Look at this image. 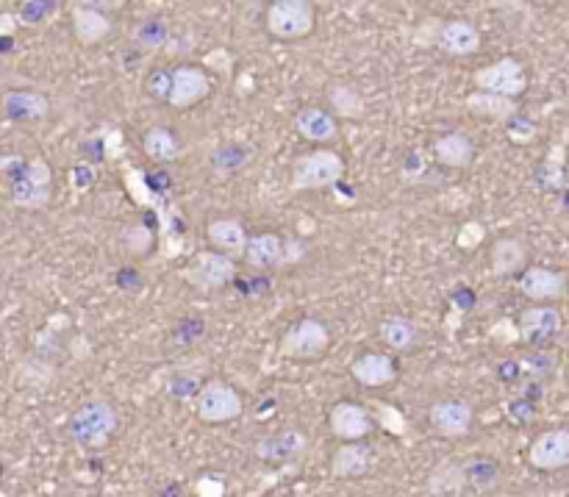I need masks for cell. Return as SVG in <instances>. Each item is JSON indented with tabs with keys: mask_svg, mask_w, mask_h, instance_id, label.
I'll list each match as a JSON object with an SVG mask.
<instances>
[{
	"mask_svg": "<svg viewBox=\"0 0 569 497\" xmlns=\"http://www.w3.org/2000/svg\"><path fill=\"white\" fill-rule=\"evenodd\" d=\"M350 375L367 389L392 384L397 378V364L389 353H361L359 359L350 364Z\"/></svg>",
	"mask_w": 569,
	"mask_h": 497,
	"instance_id": "cell-20",
	"label": "cell"
},
{
	"mask_svg": "<svg viewBox=\"0 0 569 497\" xmlns=\"http://www.w3.org/2000/svg\"><path fill=\"white\" fill-rule=\"evenodd\" d=\"M506 137L514 142V145H531L533 139H536V123H533L531 117H525V114H517L514 120H508L506 123Z\"/></svg>",
	"mask_w": 569,
	"mask_h": 497,
	"instance_id": "cell-36",
	"label": "cell"
},
{
	"mask_svg": "<svg viewBox=\"0 0 569 497\" xmlns=\"http://www.w3.org/2000/svg\"><path fill=\"white\" fill-rule=\"evenodd\" d=\"M70 17H73V37L87 48H95V45L112 37V17L100 12L98 3H75V6H70Z\"/></svg>",
	"mask_w": 569,
	"mask_h": 497,
	"instance_id": "cell-15",
	"label": "cell"
},
{
	"mask_svg": "<svg viewBox=\"0 0 569 497\" xmlns=\"http://www.w3.org/2000/svg\"><path fill=\"white\" fill-rule=\"evenodd\" d=\"M564 148H567V145H561V142L553 145L547 162L542 164V170H539V184L545 189L564 187Z\"/></svg>",
	"mask_w": 569,
	"mask_h": 497,
	"instance_id": "cell-34",
	"label": "cell"
},
{
	"mask_svg": "<svg viewBox=\"0 0 569 497\" xmlns=\"http://www.w3.org/2000/svg\"><path fill=\"white\" fill-rule=\"evenodd\" d=\"M522 298L533 300V303H553L567 295V275L561 270H550V267H528L520 275Z\"/></svg>",
	"mask_w": 569,
	"mask_h": 497,
	"instance_id": "cell-14",
	"label": "cell"
},
{
	"mask_svg": "<svg viewBox=\"0 0 569 497\" xmlns=\"http://www.w3.org/2000/svg\"><path fill=\"white\" fill-rule=\"evenodd\" d=\"M431 428L445 439H461L472 431L475 425V409L467 400H439L428 411Z\"/></svg>",
	"mask_w": 569,
	"mask_h": 497,
	"instance_id": "cell-13",
	"label": "cell"
},
{
	"mask_svg": "<svg viewBox=\"0 0 569 497\" xmlns=\"http://www.w3.org/2000/svg\"><path fill=\"white\" fill-rule=\"evenodd\" d=\"M345 159L331 148H317L303 153L292 164V192H317V189L336 187L345 178Z\"/></svg>",
	"mask_w": 569,
	"mask_h": 497,
	"instance_id": "cell-2",
	"label": "cell"
},
{
	"mask_svg": "<svg viewBox=\"0 0 569 497\" xmlns=\"http://www.w3.org/2000/svg\"><path fill=\"white\" fill-rule=\"evenodd\" d=\"M483 239H486V228H483L481 223H467L461 231H458L456 245L461 250H472L478 248Z\"/></svg>",
	"mask_w": 569,
	"mask_h": 497,
	"instance_id": "cell-38",
	"label": "cell"
},
{
	"mask_svg": "<svg viewBox=\"0 0 569 497\" xmlns=\"http://www.w3.org/2000/svg\"><path fill=\"white\" fill-rule=\"evenodd\" d=\"M295 131L311 145H331L339 139L336 114L325 112L320 106H303L295 114Z\"/></svg>",
	"mask_w": 569,
	"mask_h": 497,
	"instance_id": "cell-18",
	"label": "cell"
},
{
	"mask_svg": "<svg viewBox=\"0 0 569 497\" xmlns=\"http://www.w3.org/2000/svg\"><path fill=\"white\" fill-rule=\"evenodd\" d=\"M436 48L445 50L447 56H456V59L475 56L481 50V31L470 20H445Z\"/></svg>",
	"mask_w": 569,
	"mask_h": 497,
	"instance_id": "cell-19",
	"label": "cell"
},
{
	"mask_svg": "<svg viewBox=\"0 0 569 497\" xmlns=\"http://www.w3.org/2000/svg\"><path fill=\"white\" fill-rule=\"evenodd\" d=\"M372 467V450L364 442H345L342 448H336L331 456L328 473L331 478L347 481V478H361Z\"/></svg>",
	"mask_w": 569,
	"mask_h": 497,
	"instance_id": "cell-23",
	"label": "cell"
},
{
	"mask_svg": "<svg viewBox=\"0 0 569 497\" xmlns=\"http://www.w3.org/2000/svg\"><path fill=\"white\" fill-rule=\"evenodd\" d=\"M131 39L137 42L139 48L145 50H161L167 42H170V25L164 17H148L131 31Z\"/></svg>",
	"mask_w": 569,
	"mask_h": 497,
	"instance_id": "cell-31",
	"label": "cell"
},
{
	"mask_svg": "<svg viewBox=\"0 0 569 497\" xmlns=\"http://www.w3.org/2000/svg\"><path fill=\"white\" fill-rule=\"evenodd\" d=\"M203 64L211 67V70H217V73H223L225 78H231V73H234V56H231V50L225 48L209 50V53L203 56Z\"/></svg>",
	"mask_w": 569,
	"mask_h": 497,
	"instance_id": "cell-37",
	"label": "cell"
},
{
	"mask_svg": "<svg viewBox=\"0 0 569 497\" xmlns=\"http://www.w3.org/2000/svg\"><path fill=\"white\" fill-rule=\"evenodd\" d=\"M378 336H381V342H384L386 348L392 350H400V353H406V350H414L420 345V328L414 320L409 317H403V314H392V317H386L384 323L378 325Z\"/></svg>",
	"mask_w": 569,
	"mask_h": 497,
	"instance_id": "cell-27",
	"label": "cell"
},
{
	"mask_svg": "<svg viewBox=\"0 0 569 497\" xmlns=\"http://www.w3.org/2000/svg\"><path fill=\"white\" fill-rule=\"evenodd\" d=\"M464 470H467V484L478 492H489L500 484V467L492 459H483V456L467 459Z\"/></svg>",
	"mask_w": 569,
	"mask_h": 497,
	"instance_id": "cell-32",
	"label": "cell"
},
{
	"mask_svg": "<svg viewBox=\"0 0 569 497\" xmlns=\"http://www.w3.org/2000/svg\"><path fill=\"white\" fill-rule=\"evenodd\" d=\"M561 145H567V148H569V125H567V128H564V134H561Z\"/></svg>",
	"mask_w": 569,
	"mask_h": 497,
	"instance_id": "cell-42",
	"label": "cell"
},
{
	"mask_svg": "<svg viewBox=\"0 0 569 497\" xmlns=\"http://www.w3.org/2000/svg\"><path fill=\"white\" fill-rule=\"evenodd\" d=\"M492 275L511 278L525 267V245L517 237H500L492 242Z\"/></svg>",
	"mask_w": 569,
	"mask_h": 497,
	"instance_id": "cell-28",
	"label": "cell"
},
{
	"mask_svg": "<svg viewBox=\"0 0 569 497\" xmlns=\"http://www.w3.org/2000/svg\"><path fill=\"white\" fill-rule=\"evenodd\" d=\"M120 428V414L106 400H89L70 414L67 434L78 448L100 450L106 448Z\"/></svg>",
	"mask_w": 569,
	"mask_h": 497,
	"instance_id": "cell-1",
	"label": "cell"
},
{
	"mask_svg": "<svg viewBox=\"0 0 569 497\" xmlns=\"http://www.w3.org/2000/svg\"><path fill=\"white\" fill-rule=\"evenodd\" d=\"M520 342L525 345H542L561 331L564 317L556 306H531L520 314Z\"/></svg>",
	"mask_w": 569,
	"mask_h": 497,
	"instance_id": "cell-16",
	"label": "cell"
},
{
	"mask_svg": "<svg viewBox=\"0 0 569 497\" xmlns=\"http://www.w3.org/2000/svg\"><path fill=\"white\" fill-rule=\"evenodd\" d=\"M303 256H306V242L303 239H289L286 242L284 264H297V261H303Z\"/></svg>",
	"mask_w": 569,
	"mask_h": 497,
	"instance_id": "cell-41",
	"label": "cell"
},
{
	"mask_svg": "<svg viewBox=\"0 0 569 497\" xmlns=\"http://www.w3.org/2000/svg\"><path fill=\"white\" fill-rule=\"evenodd\" d=\"M528 461L542 473H556L569 467V428L542 431L528 448Z\"/></svg>",
	"mask_w": 569,
	"mask_h": 497,
	"instance_id": "cell-11",
	"label": "cell"
},
{
	"mask_svg": "<svg viewBox=\"0 0 569 497\" xmlns=\"http://www.w3.org/2000/svg\"><path fill=\"white\" fill-rule=\"evenodd\" d=\"M433 159L447 170H467L475 162V142L467 134H445L433 142Z\"/></svg>",
	"mask_w": 569,
	"mask_h": 497,
	"instance_id": "cell-24",
	"label": "cell"
},
{
	"mask_svg": "<svg viewBox=\"0 0 569 497\" xmlns=\"http://www.w3.org/2000/svg\"><path fill=\"white\" fill-rule=\"evenodd\" d=\"M286 242L273 231H261L253 234L245 248V264L253 270H273V267H284Z\"/></svg>",
	"mask_w": 569,
	"mask_h": 497,
	"instance_id": "cell-22",
	"label": "cell"
},
{
	"mask_svg": "<svg viewBox=\"0 0 569 497\" xmlns=\"http://www.w3.org/2000/svg\"><path fill=\"white\" fill-rule=\"evenodd\" d=\"M372 414L361 403H350V400H339L336 406L328 411V428L331 434L345 445V442H364V436L372 431Z\"/></svg>",
	"mask_w": 569,
	"mask_h": 497,
	"instance_id": "cell-12",
	"label": "cell"
},
{
	"mask_svg": "<svg viewBox=\"0 0 569 497\" xmlns=\"http://www.w3.org/2000/svg\"><path fill=\"white\" fill-rule=\"evenodd\" d=\"M242 148H245V145H223V148L211 156V162H214V167H217L220 173H236V170H242V167L250 162V153H245Z\"/></svg>",
	"mask_w": 569,
	"mask_h": 497,
	"instance_id": "cell-35",
	"label": "cell"
},
{
	"mask_svg": "<svg viewBox=\"0 0 569 497\" xmlns=\"http://www.w3.org/2000/svg\"><path fill=\"white\" fill-rule=\"evenodd\" d=\"M142 150H145V156H148L150 162L170 164L181 156V142L164 125H153L142 137Z\"/></svg>",
	"mask_w": 569,
	"mask_h": 497,
	"instance_id": "cell-29",
	"label": "cell"
},
{
	"mask_svg": "<svg viewBox=\"0 0 569 497\" xmlns=\"http://www.w3.org/2000/svg\"><path fill=\"white\" fill-rule=\"evenodd\" d=\"M50 198H53V173L50 164L42 159H31L25 164V170L12 184H9V200L17 209H28V212H42L48 209Z\"/></svg>",
	"mask_w": 569,
	"mask_h": 497,
	"instance_id": "cell-4",
	"label": "cell"
},
{
	"mask_svg": "<svg viewBox=\"0 0 569 497\" xmlns=\"http://www.w3.org/2000/svg\"><path fill=\"white\" fill-rule=\"evenodd\" d=\"M170 81H173V73H164V70H156L150 73L148 78V92L153 98H161L167 103V95H170Z\"/></svg>",
	"mask_w": 569,
	"mask_h": 497,
	"instance_id": "cell-39",
	"label": "cell"
},
{
	"mask_svg": "<svg viewBox=\"0 0 569 497\" xmlns=\"http://www.w3.org/2000/svg\"><path fill=\"white\" fill-rule=\"evenodd\" d=\"M467 112H472L475 117H486V120H495V123L506 125L508 120H514L520 114V103L511 98H503V95H492V92H481L475 89L464 100Z\"/></svg>",
	"mask_w": 569,
	"mask_h": 497,
	"instance_id": "cell-25",
	"label": "cell"
},
{
	"mask_svg": "<svg viewBox=\"0 0 569 497\" xmlns=\"http://www.w3.org/2000/svg\"><path fill=\"white\" fill-rule=\"evenodd\" d=\"M48 112V98L39 92H28V89H6L3 92V117L9 123H39L48 117Z\"/></svg>",
	"mask_w": 569,
	"mask_h": 497,
	"instance_id": "cell-17",
	"label": "cell"
},
{
	"mask_svg": "<svg viewBox=\"0 0 569 497\" xmlns=\"http://www.w3.org/2000/svg\"><path fill=\"white\" fill-rule=\"evenodd\" d=\"M253 453H256V459L267 461V464H295L309 453V436L297 431V428L264 434L256 442Z\"/></svg>",
	"mask_w": 569,
	"mask_h": 497,
	"instance_id": "cell-10",
	"label": "cell"
},
{
	"mask_svg": "<svg viewBox=\"0 0 569 497\" xmlns=\"http://www.w3.org/2000/svg\"><path fill=\"white\" fill-rule=\"evenodd\" d=\"M472 84L481 92H492V95L517 100L528 89V75H525L522 62H517L514 56H503V59L481 67V70H475Z\"/></svg>",
	"mask_w": 569,
	"mask_h": 497,
	"instance_id": "cell-8",
	"label": "cell"
},
{
	"mask_svg": "<svg viewBox=\"0 0 569 497\" xmlns=\"http://www.w3.org/2000/svg\"><path fill=\"white\" fill-rule=\"evenodd\" d=\"M206 237H209L211 248L217 253H225V256H245V248H248L250 237L245 234V225L239 220H231V217H220V220H211L209 228H206Z\"/></svg>",
	"mask_w": 569,
	"mask_h": 497,
	"instance_id": "cell-26",
	"label": "cell"
},
{
	"mask_svg": "<svg viewBox=\"0 0 569 497\" xmlns=\"http://www.w3.org/2000/svg\"><path fill=\"white\" fill-rule=\"evenodd\" d=\"M328 103L336 117H345V120H361L367 114V103L361 98V92L345 81L328 89Z\"/></svg>",
	"mask_w": 569,
	"mask_h": 497,
	"instance_id": "cell-30",
	"label": "cell"
},
{
	"mask_svg": "<svg viewBox=\"0 0 569 497\" xmlns=\"http://www.w3.org/2000/svg\"><path fill=\"white\" fill-rule=\"evenodd\" d=\"M211 92V75L200 70L195 64H181L173 70V81H170V95H167V106H173L178 112L198 106L200 100L209 98Z\"/></svg>",
	"mask_w": 569,
	"mask_h": 497,
	"instance_id": "cell-9",
	"label": "cell"
},
{
	"mask_svg": "<svg viewBox=\"0 0 569 497\" xmlns=\"http://www.w3.org/2000/svg\"><path fill=\"white\" fill-rule=\"evenodd\" d=\"M25 164L28 162H25L23 156H3V159H0V170H3V178L12 184L14 178H17V175L25 170Z\"/></svg>",
	"mask_w": 569,
	"mask_h": 497,
	"instance_id": "cell-40",
	"label": "cell"
},
{
	"mask_svg": "<svg viewBox=\"0 0 569 497\" xmlns=\"http://www.w3.org/2000/svg\"><path fill=\"white\" fill-rule=\"evenodd\" d=\"M317 25V6L309 0H273L264 14V28L275 39L309 37Z\"/></svg>",
	"mask_w": 569,
	"mask_h": 497,
	"instance_id": "cell-3",
	"label": "cell"
},
{
	"mask_svg": "<svg viewBox=\"0 0 569 497\" xmlns=\"http://www.w3.org/2000/svg\"><path fill=\"white\" fill-rule=\"evenodd\" d=\"M328 348H331V331L314 317H303L295 325H289V331L281 339L284 359L317 361L328 353Z\"/></svg>",
	"mask_w": 569,
	"mask_h": 497,
	"instance_id": "cell-7",
	"label": "cell"
},
{
	"mask_svg": "<svg viewBox=\"0 0 569 497\" xmlns=\"http://www.w3.org/2000/svg\"><path fill=\"white\" fill-rule=\"evenodd\" d=\"M464 486H470L467 470H464V461L456 459H439L425 478V489L431 497H456L464 492Z\"/></svg>",
	"mask_w": 569,
	"mask_h": 497,
	"instance_id": "cell-21",
	"label": "cell"
},
{
	"mask_svg": "<svg viewBox=\"0 0 569 497\" xmlns=\"http://www.w3.org/2000/svg\"><path fill=\"white\" fill-rule=\"evenodd\" d=\"M59 9H62V3H56V0H25V3H20L14 17L20 25H42L48 23Z\"/></svg>",
	"mask_w": 569,
	"mask_h": 497,
	"instance_id": "cell-33",
	"label": "cell"
},
{
	"mask_svg": "<svg viewBox=\"0 0 569 497\" xmlns=\"http://www.w3.org/2000/svg\"><path fill=\"white\" fill-rule=\"evenodd\" d=\"M236 273L239 270H236V261L231 256L217 253V250H200L189 259L181 278L200 292H217V289L234 284Z\"/></svg>",
	"mask_w": 569,
	"mask_h": 497,
	"instance_id": "cell-6",
	"label": "cell"
},
{
	"mask_svg": "<svg viewBox=\"0 0 569 497\" xmlns=\"http://www.w3.org/2000/svg\"><path fill=\"white\" fill-rule=\"evenodd\" d=\"M242 411H245V400H242V395H239L231 384L220 381V378L206 381L203 389H200V395L195 398V414H198L200 423H209V425L234 423V420L242 417Z\"/></svg>",
	"mask_w": 569,
	"mask_h": 497,
	"instance_id": "cell-5",
	"label": "cell"
}]
</instances>
